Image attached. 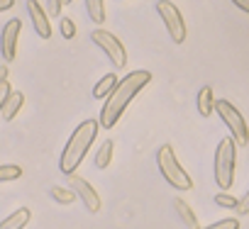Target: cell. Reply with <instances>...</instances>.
Here are the masks:
<instances>
[{
	"label": "cell",
	"mask_w": 249,
	"mask_h": 229,
	"mask_svg": "<svg viewBox=\"0 0 249 229\" xmlns=\"http://www.w3.org/2000/svg\"><path fill=\"white\" fill-rule=\"evenodd\" d=\"M61 0H49V3H47V10H49V15H59L61 13Z\"/></svg>",
	"instance_id": "cell-25"
},
{
	"label": "cell",
	"mask_w": 249,
	"mask_h": 229,
	"mask_svg": "<svg viewBox=\"0 0 249 229\" xmlns=\"http://www.w3.org/2000/svg\"><path fill=\"white\" fill-rule=\"evenodd\" d=\"M154 8H157V13H159V17H161V22H164V27L169 32V37L174 39V44H183L186 42V22H183L181 10L174 3H166V0L157 3Z\"/></svg>",
	"instance_id": "cell-6"
},
{
	"label": "cell",
	"mask_w": 249,
	"mask_h": 229,
	"mask_svg": "<svg viewBox=\"0 0 249 229\" xmlns=\"http://www.w3.org/2000/svg\"><path fill=\"white\" fill-rule=\"evenodd\" d=\"M239 214H249V190L244 193V197L242 200H237V207H234Z\"/></svg>",
	"instance_id": "cell-24"
},
{
	"label": "cell",
	"mask_w": 249,
	"mask_h": 229,
	"mask_svg": "<svg viewBox=\"0 0 249 229\" xmlns=\"http://www.w3.org/2000/svg\"><path fill=\"white\" fill-rule=\"evenodd\" d=\"M112 154H115V142H103V147L98 149V154H95V166L98 168H107L110 166V161H112Z\"/></svg>",
	"instance_id": "cell-16"
},
{
	"label": "cell",
	"mask_w": 249,
	"mask_h": 229,
	"mask_svg": "<svg viewBox=\"0 0 249 229\" xmlns=\"http://www.w3.org/2000/svg\"><path fill=\"white\" fill-rule=\"evenodd\" d=\"M157 164H159V171H161V176H164V180L169 185H174L176 190H191L193 188V178L178 164V156L174 154V147L171 144H161L159 147Z\"/></svg>",
	"instance_id": "cell-3"
},
{
	"label": "cell",
	"mask_w": 249,
	"mask_h": 229,
	"mask_svg": "<svg viewBox=\"0 0 249 229\" xmlns=\"http://www.w3.org/2000/svg\"><path fill=\"white\" fill-rule=\"evenodd\" d=\"M205 229H239V222L232 217V219H220V222H213L210 227Z\"/></svg>",
	"instance_id": "cell-21"
},
{
	"label": "cell",
	"mask_w": 249,
	"mask_h": 229,
	"mask_svg": "<svg viewBox=\"0 0 249 229\" xmlns=\"http://www.w3.org/2000/svg\"><path fill=\"white\" fill-rule=\"evenodd\" d=\"M30 217H32V212H30L27 207H20V210L13 212L5 222H0V229H25L27 222H30Z\"/></svg>",
	"instance_id": "cell-12"
},
{
	"label": "cell",
	"mask_w": 249,
	"mask_h": 229,
	"mask_svg": "<svg viewBox=\"0 0 249 229\" xmlns=\"http://www.w3.org/2000/svg\"><path fill=\"white\" fill-rule=\"evenodd\" d=\"M86 10H88V17L95 25L105 22V3H103V0H86Z\"/></svg>",
	"instance_id": "cell-17"
},
{
	"label": "cell",
	"mask_w": 249,
	"mask_h": 229,
	"mask_svg": "<svg viewBox=\"0 0 249 229\" xmlns=\"http://www.w3.org/2000/svg\"><path fill=\"white\" fill-rule=\"evenodd\" d=\"M90 39L105 51V56L110 59V64H112L115 68H124V66H127V51H124L122 42H120L112 32H107V30H95V32L90 34Z\"/></svg>",
	"instance_id": "cell-7"
},
{
	"label": "cell",
	"mask_w": 249,
	"mask_h": 229,
	"mask_svg": "<svg viewBox=\"0 0 249 229\" xmlns=\"http://www.w3.org/2000/svg\"><path fill=\"white\" fill-rule=\"evenodd\" d=\"M234 8H239L242 13H249V0H234Z\"/></svg>",
	"instance_id": "cell-26"
},
{
	"label": "cell",
	"mask_w": 249,
	"mask_h": 229,
	"mask_svg": "<svg viewBox=\"0 0 249 229\" xmlns=\"http://www.w3.org/2000/svg\"><path fill=\"white\" fill-rule=\"evenodd\" d=\"M27 13H30V20H32L35 32H37L42 39H49V37H52V25H49L47 13H44V5L37 3V0H30V3H27Z\"/></svg>",
	"instance_id": "cell-10"
},
{
	"label": "cell",
	"mask_w": 249,
	"mask_h": 229,
	"mask_svg": "<svg viewBox=\"0 0 249 229\" xmlns=\"http://www.w3.org/2000/svg\"><path fill=\"white\" fill-rule=\"evenodd\" d=\"M49 193H52V197H54L59 205H71V202L76 200L73 190H69V188H61V185H54Z\"/></svg>",
	"instance_id": "cell-18"
},
{
	"label": "cell",
	"mask_w": 249,
	"mask_h": 229,
	"mask_svg": "<svg viewBox=\"0 0 249 229\" xmlns=\"http://www.w3.org/2000/svg\"><path fill=\"white\" fill-rule=\"evenodd\" d=\"M15 5V0H0V13H3V10H10Z\"/></svg>",
	"instance_id": "cell-27"
},
{
	"label": "cell",
	"mask_w": 249,
	"mask_h": 229,
	"mask_svg": "<svg viewBox=\"0 0 249 229\" xmlns=\"http://www.w3.org/2000/svg\"><path fill=\"white\" fill-rule=\"evenodd\" d=\"M217 114H220V120L227 125V130L232 132V142L234 144H249V127L242 117V112L230 102V100H215V107H213Z\"/></svg>",
	"instance_id": "cell-5"
},
{
	"label": "cell",
	"mask_w": 249,
	"mask_h": 229,
	"mask_svg": "<svg viewBox=\"0 0 249 229\" xmlns=\"http://www.w3.org/2000/svg\"><path fill=\"white\" fill-rule=\"evenodd\" d=\"M234 166H237V144L230 137H225L215 149V183L220 185L222 193L230 190L234 183Z\"/></svg>",
	"instance_id": "cell-4"
},
{
	"label": "cell",
	"mask_w": 249,
	"mask_h": 229,
	"mask_svg": "<svg viewBox=\"0 0 249 229\" xmlns=\"http://www.w3.org/2000/svg\"><path fill=\"white\" fill-rule=\"evenodd\" d=\"M71 185H73V195H78L90 212H98V210H100V197H98L95 188H93L86 178H81V176L73 173V176H71Z\"/></svg>",
	"instance_id": "cell-9"
},
{
	"label": "cell",
	"mask_w": 249,
	"mask_h": 229,
	"mask_svg": "<svg viewBox=\"0 0 249 229\" xmlns=\"http://www.w3.org/2000/svg\"><path fill=\"white\" fill-rule=\"evenodd\" d=\"M152 83V73L149 71H132L122 81H117V85L110 90V95L105 98V105L100 110V120L98 127L103 130H112L117 125V120L122 117V112L127 110V105L135 100V95Z\"/></svg>",
	"instance_id": "cell-1"
},
{
	"label": "cell",
	"mask_w": 249,
	"mask_h": 229,
	"mask_svg": "<svg viewBox=\"0 0 249 229\" xmlns=\"http://www.w3.org/2000/svg\"><path fill=\"white\" fill-rule=\"evenodd\" d=\"M174 210H176V214L183 219V224H186L188 229H198V219H196V214H193V210H191V205H188L186 200L176 197V200H174Z\"/></svg>",
	"instance_id": "cell-13"
},
{
	"label": "cell",
	"mask_w": 249,
	"mask_h": 229,
	"mask_svg": "<svg viewBox=\"0 0 249 229\" xmlns=\"http://www.w3.org/2000/svg\"><path fill=\"white\" fill-rule=\"evenodd\" d=\"M215 202H217L220 207H225V210H234V207H237V197H232V195H227V193H217V195H215Z\"/></svg>",
	"instance_id": "cell-20"
},
{
	"label": "cell",
	"mask_w": 249,
	"mask_h": 229,
	"mask_svg": "<svg viewBox=\"0 0 249 229\" xmlns=\"http://www.w3.org/2000/svg\"><path fill=\"white\" fill-rule=\"evenodd\" d=\"M8 81V66H0V83Z\"/></svg>",
	"instance_id": "cell-28"
},
{
	"label": "cell",
	"mask_w": 249,
	"mask_h": 229,
	"mask_svg": "<svg viewBox=\"0 0 249 229\" xmlns=\"http://www.w3.org/2000/svg\"><path fill=\"white\" fill-rule=\"evenodd\" d=\"M22 102H25V95L20 93V90H13L10 95H8V100H5V105H3V117L5 120H15L18 117V112L22 110Z\"/></svg>",
	"instance_id": "cell-11"
},
{
	"label": "cell",
	"mask_w": 249,
	"mask_h": 229,
	"mask_svg": "<svg viewBox=\"0 0 249 229\" xmlns=\"http://www.w3.org/2000/svg\"><path fill=\"white\" fill-rule=\"evenodd\" d=\"M20 32H22V22L15 17L10 22H5L3 32H0V54H3V59L10 64L15 61L18 56V39H20Z\"/></svg>",
	"instance_id": "cell-8"
},
{
	"label": "cell",
	"mask_w": 249,
	"mask_h": 229,
	"mask_svg": "<svg viewBox=\"0 0 249 229\" xmlns=\"http://www.w3.org/2000/svg\"><path fill=\"white\" fill-rule=\"evenodd\" d=\"M10 93H13V88H10L8 81H5V83H0V112H3V105H5V100H8Z\"/></svg>",
	"instance_id": "cell-23"
},
{
	"label": "cell",
	"mask_w": 249,
	"mask_h": 229,
	"mask_svg": "<svg viewBox=\"0 0 249 229\" xmlns=\"http://www.w3.org/2000/svg\"><path fill=\"white\" fill-rule=\"evenodd\" d=\"M98 120H86L76 127V132L69 137L64 151H61V159H59V168L61 173L66 176H73L76 168L81 166V161L86 159V154L90 151V144L95 142L98 137Z\"/></svg>",
	"instance_id": "cell-2"
},
{
	"label": "cell",
	"mask_w": 249,
	"mask_h": 229,
	"mask_svg": "<svg viewBox=\"0 0 249 229\" xmlns=\"http://www.w3.org/2000/svg\"><path fill=\"white\" fill-rule=\"evenodd\" d=\"M22 176V168L15 166V164H3L0 166V183H8V180H15Z\"/></svg>",
	"instance_id": "cell-19"
},
{
	"label": "cell",
	"mask_w": 249,
	"mask_h": 229,
	"mask_svg": "<svg viewBox=\"0 0 249 229\" xmlns=\"http://www.w3.org/2000/svg\"><path fill=\"white\" fill-rule=\"evenodd\" d=\"M213 107H215V98H213V88L210 85H203L198 90V112L203 117H210L213 114Z\"/></svg>",
	"instance_id": "cell-14"
},
{
	"label": "cell",
	"mask_w": 249,
	"mask_h": 229,
	"mask_svg": "<svg viewBox=\"0 0 249 229\" xmlns=\"http://www.w3.org/2000/svg\"><path fill=\"white\" fill-rule=\"evenodd\" d=\"M61 34H64L66 39H71V37L76 34V27H73V20H69V17H64V20H61Z\"/></svg>",
	"instance_id": "cell-22"
},
{
	"label": "cell",
	"mask_w": 249,
	"mask_h": 229,
	"mask_svg": "<svg viewBox=\"0 0 249 229\" xmlns=\"http://www.w3.org/2000/svg\"><path fill=\"white\" fill-rule=\"evenodd\" d=\"M117 85V76L115 73H107V76H103L100 81H98V85L93 88V98L95 100H100V98H107L110 95V90Z\"/></svg>",
	"instance_id": "cell-15"
}]
</instances>
